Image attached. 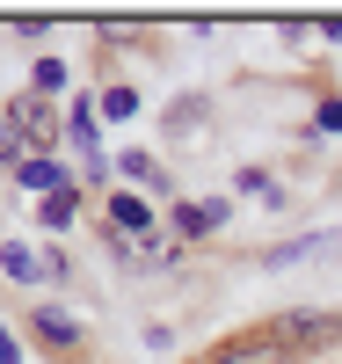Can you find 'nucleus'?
Segmentation results:
<instances>
[{
	"label": "nucleus",
	"mask_w": 342,
	"mask_h": 364,
	"mask_svg": "<svg viewBox=\"0 0 342 364\" xmlns=\"http://www.w3.org/2000/svg\"><path fill=\"white\" fill-rule=\"evenodd\" d=\"M321 132H342V95H328V102H321Z\"/></svg>",
	"instance_id": "16"
},
{
	"label": "nucleus",
	"mask_w": 342,
	"mask_h": 364,
	"mask_svg": "<svg viewBox=\"0 0 342 364\" xmlns=\"http://www.w3.org/2000/svg\"><path fill=\"white\" fill-rule=\"evenodd\" d=\"M204 364H277V343H240V350H219Z\"/></svg>",
	"instance_id": "9"
},
{
	"label": "nucleus",
	"mask_w": 342,
	"mask_h": 364,
	"mask_svg": "<svg viewBox=\"0 0 342 364\" xmlns=\"http://www.w3.org/2000/svg\"><path fill=\"white\" fill-rule=\"evenodd\" d=\"M0 161H15V168H22V161H29V146H22V132H15V124H8V117H0Z\"/></svg>",
	"instance_id": "12"
},
{
	"label": "nucleus",
	"mask_w": 342,
	"mask_h": 364,
	"mask_svg": "<svg viewBox=\"0 0 342 364\" xmlns=\"http://www.w3.org/2000/svg\"><path fill=\"white\" fill-rule=\"evenodd\" d=\"M102 117H117V124H124V117H139V95H132V87H109V95H102Z\"/></svg>",
	"instance_id": "11"
},
{
	"label": "nucleus",
	"mask_w": 342,
	"mask_h": 364,
	"mask_svg": "<svg viewBox=\"0 0 342 364\" xmlns=\"http://www.w3.org/2000/svg\"><path fill=\"white\" fill-rule=\"evenodd\" d=\"M15 182H22V190H37V197H58V190H66V168L44 161V154H29V161L15 168Z\"/></svg>",
	"instance_id": "4"
},
{
	"label": "nucleus",
	"mask_w": 342,
	"mask_h": 364,
	"mask_svg": "<svg viewBox=\"0 0 342 364\" xmlns=\"http://www.w3.org/2000/svg\"><path fill=\"white\" fill-rule=\"evenodd\" d=\"M8 124L22 132L29 154H44V161H51V139H58V109H51V95H37V87H29L22 102H8Z\"/></svg>",
	"instance_id": "1"
},
{
	"label": "nucleus",
	"mask_w": 342,
	"mask_h": 364,
	"mask_svg": "<svg viewBox=\"0 0 342 364\" xmlns=\"http://www.w3.org/2000/svg\"><path fill=\"white\" fill-rule=\"evenodd\" d=\"M66 124H73V146L87 154V168H102V161H95V117H87V109H73Z\"/></svg>",
	"instance_id": "10"
},
{
	"label": "nucleus",
	"mask_w": 342,
	"mask_h": 364,
	"mask_svg": "<svg viewBox=\"0 0 342 364\" xmlns=\"http://www.w3.org/2000/svg\"><path fill=\"white\" fill-rule=\"evenodd\" d=\"M277 336H284V350H321L342 336V314H277Z\"/></svg>",
	"instance_id": "2"
},
{
	"label": "nucleus",
	"mask_w": 342,
	"mask_h": 364,
	"mask_svg": "<svg viewBox=\"0 0 342 364\" xmlns=\"http://www.w3.org/2000/svg\"><path fill=\"white\" fill-rule=\"evenodd\" d=\"M117 168H124V175H132V182H139V190H161V197H168V168H161V161H153V154H124Z\"/></svg>",
	"instance_id": "8"
},
{
	"label": "nucleus",
	"mask_w": 342,
	"mask_h": 364,
	"mask_svg": "<svg viewBox=\"0 0 342 364\" xmlns=\"http://www.w3.org/2000/svg\"><path fill=\"white\" fill-rule=\"evenodd\" d=\"M240 190H247V197H262V204H277V182H269L262 168H240Z\"/></svg>",
	"instance_id": "13"
},
{
	"label": "nucleus",
	"mask_w": 342,
	"mask_h": 364,
	"mask_svg": "<svg viewBox=\"0 0 342 364\" xmlns=\"http://www.w3.org/2000/svg\"><path fill=\"white\" fill-rule=\"evenodd\" d=\"M109 219H117L124 240H146V233H153V211H146L139 197H109Z\"/></svg>",
	"instance_id": "6"
},
{
	"label": "nucleus",
	"mask_w": 342,
	"mask_h": 364,
	"mask_svg": "<svg viewBox=\"0 0 342 364\" xmlns=\"http://www.w3.org/2000/svg\"><path fill=\"white\" fill-rule=\"evenodd\" d=\"M58 87H66V66H58V58H37V95H58Z\"/></svg>",
	"instance_id": "14"
},
{
	"label": "nucleus",
	"mask_w": 342,
	"mask_h": 364,
	"mask_svg": "<svg viewBox=\"0 0 342 364\" xmlns=\"http://www.w3.org/2000/svg\"><path fill=\"white\" fill-rule=\"evenodd\" d=\"M73 219V190H58V197H44V226H66Z\"/></svg>",
	"instance_id": "15"
},
{
	"label": "nucleus",
	"mask_w": 342,
	"mask_h": 364,
	"mask_svg": "<svg viewBox=\"0 0 342 364\" xmlns=\"http://www.w3.org/2000/svg\"><path fill=\"white\" fill-rule=\"evenodd\" d=\"M0 269H8V277H15V284H44V262H37V255H29V248H22V240H8V248H0Z\"/></svg>",
	"instance_id": "7"
},
{
	"label": "nucleus",
	"mask_w": 342,
	"mask_h": 364,
	"mask_svg": "<svg viewBox=\"0 0 342 364\" xmlns=\"http://www.w3.org/2000/svg\"><path fill=\"white\" fill-rule=\"evenodd\" d=\"M29 328H37V343H51V350H73V343H80V321L58 314V306H37V321H29Z\"/></svg>",
	"instance_id": "5"
},
{
	"label": "nucleus",
	"mask_w": 342,
	"mask_h": 364,
	"mask_svg": "<svg viewBox=\"0 0 342 364\" xmlns=\"http://www.w3.org/2000/svg\"><path fill=\"white\" fill-rule=\"evenodd\" d=\"M0 364H22V343L8 336V328H0Z\"/></svg>",
	"instance_id": "17"
},
{
	"label": "nucleus",
	"mask_w": 342,
	"mask_h": 364,
	"mask_svg": "<svg viewBox=\"0 0 342 364\" xmlns=\"http://www.w3.org/2000/svg\"><path fill=\"white\" fill-rule=\"evenodd\" d=\"M233 219V204L226 197H197V204H175V233L182 240H204V233H219Z\"/></svg>",
	"instance_id": "3"
}]
</instances>
